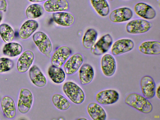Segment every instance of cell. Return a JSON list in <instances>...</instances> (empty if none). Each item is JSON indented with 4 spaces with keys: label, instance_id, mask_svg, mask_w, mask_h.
<instances>
[{
    "label": "cell",
    "instance_id": "cell-1",
    "mask_svg": "<svg viewBox=\"0 0 160 120\" xmlns=\"http://www.w3.org/2000/svg\"><path fill=\"white\" fill-rule=\"evenodd\" d=\"M125 103L128 105L143 113H148L152 110V106L147 98L137 93L128 95L125 99Z\"/></svg>",
    "mask_w": 160,
    "mask_h": 120
},
{
    "label": "cell",
    "instance_id": "cell-2",
    "mask_svg": "<svg viewBox=\"0 0 160 120\" xmlns=\"http://www.w3.org/2000/svg\"><path fill=\"white\" fill-rule=\"evenodd\" d=\"M63 91L69 98L73 103L79 104L84 101L85 95L82 89L72 82H65L63 86Z\"/></svg>",
    "mask_w": 160,
    "mask_h": 120
},
{
    "label": "cell",
    "instance_id": "cell-3",
    "mask_svg": "<svg viewBox=\"0 0 160 120\" xmlns=\"http://www.w3.org/2000/svg\"><path fill=\"white\" fill-rule=\"evenodd\" d=\"M32 39L40 52L48 57H50L52 45L47 35L42 32H37L33 35Z\"/></svg>",
    "mask_w": 160,
    "mask_h": 120
},
{
    "label": "cell",
    "instance_id": "cell-4",
    "mask_svg": "<svg viewBox=\"0 0 160 120\" xmlns=\"http://www.w3.org/2000/svg\"><path fill=\"white\" fill-rule=\"evenodd\" d=\"M152 24L148 21L142 19H134L129 22L126 29L128 33L137 34L144 33L151 28Z\"/></svg>",
    "mask_w": 160,
    "mask_h": 120
},
{
    "label": "cell",
    "instance_id": "cell-5",
    "mask_svg": "<svg viewBox=\"0 0 160 120\" xmlns=\"http://www.w3.org/2000/svg\"><path fill=\"white\" fill-rule=\"evenodd\" d=\"M112 42V38L110 34L104 35L91 48V52L96 55H101L109 50Z\"/></svg>",
    "mask_w": 160,
    "mask_h": 120
},
{
    "label": "cell",
    "instance_id": "cell-6",
    "mask_svg": "<svg viewBox=\"0 0 160 120\" xmlns=\"http://www.w3.org/2000/svg\"><path fill=\"white\" fill-rule=\"evenodd\" d=\"M32 100V95L31 91L26 88H22L18 103L19 111L22 113L27 112L31 107Z\"/></svg>",
    "mask_w": 160,
    "mask_h": 120
},
{
    "label": "cell",
    "instance_id": "cell-7",
    "mask_svg": "<svg viewBox=\"0 0 160 120\" xmlns=\"http://www.w3.org/2000/svg\"><path fill=\"white\" fill-rule=\"evenodd\" d=\"M119 94L113 89H107L98 92L96 96V99L99 103L108 105L114 103L118 99Z\"/></svg>",
    "mask_w": 160,
    "mask_h": 120
},
{
    "label": "cell",
    "instance_id": "cell-8",
    "mask_svg": "<svg viewBox=\"0 0 160 120\" xmlns=\"http://www.w3.org/2000/svg\"><path fill=\"white\" fill-rule=\"evenodd\" d=\"M132 16L133 12L131 9L122 7L112 11L109 16V18L112 22L119 23L128 21Z\"/></svg>",
    "mask_w": 160,
    "mask_h": 120
},
{
    "label": "cell",
    "instance_id": "cell-9",
    "mask_svg": "<svg viewBox=\"0 0 160 120\" xmlns=\"http://www.w3.org/2000/svg\"><path fill=\"white\" fill-rule=\"evenodd\" d=\"M140 86L143 96L147 98H153L155 94V84L150 76L146 75L143 77L140 81Z\"/></svg>",
    "mask_w": 160,
    "mask_h": 120
},
{
    "label": "cell",
    "instance_id": "cell-10",
    "mask_svg": "<svg viewBox=\"0 0 160 120\" xmlns=\"http://www.w3.org/2000/svg\"><path fill=\"white\" fill-rule=\"evenodd\" d=\"M134 47L133 42L129 39H122L113 44L111 51L113 55H118L132 50Z\"/></svg>",
    "mask_w": 160,
    "mask_h": 120
},
{
    "label": "cell",
    "instance_id": "cell-11",
    "mask_svg": "<svg viewBox=\"0 0 160 120\" xmlns=\"http://www.w3.org/2000/svg\"><path fill=\"white\" fill-rule=\"evenodd\" d=\"M71 53L70 48L64 46L58 48L53 53L51 58L52 65L61 67L64 63Z\"/></svg>",
    "mask_w": 160,
    "mask_h": 120
},
{
    "label": "cell",
    "instance_id": "cell-12",
    "mask_svg": "<svg viewBox=\"0 0 160 120\" xmlns=\"http://www.w3.org/2000/svg\"><path fill=\"white\" fill-rule=\"evenodd\" d=\"M83 61V57L81 54L76 53L73 55L64 64L65 72L68 75L74 74L80 67Z\"/></svg>",
    "mask_w": 160,
    "mask_h": 120
},
{
    "label": "cell",
    "instance_id": "cell-13",
    "mask_svg": "<svg viewBox=\"0 0 160 120\" xmlns=\"http://www.w3.org/2000/svg\"><path fill=\"white\" fill-rule=\"evenodd\" d=\"M134 9L136 13L139 16L146 19H152L155 18L156 12L149 5L144 2L137 3Z\"/></svg>",
    "mask_w": 160,
    "mask_h": 120
},
{
    "label": "cell",
    "instance_id": "cell-14",
    "mask_svg": "<svg viewBox=\"0 0 160 120\" xmlns=\"http://www.w3.org/2000/svg\"><path fill=\"white\" fill-rule=\"evenodd\" d=\"M34 59L33 52L30 50L23 52L18 59L17 68L20 72H26L32 64Z\"/></svg>",
    "mask_w": 160,
    "mask_h": 120
},
{
    "label": "cell",
    "instance_id": "cell-15",
    "mask_svg": "<svg viewBox=\"0 0 160 120\" xmlns=\"http://www.w3.org/2000/svg\"><path fill=\"white\" fill-rule=\"evenodd\" d=\"M101 68L103 74L106 76H112L115 72L116 64L114 57L109 54H106L102 57Z\"/></svg>",
    "mask_w": 160,
    "mask_h": 120
},
{
    "label": "cell",
    "instance_id": "cell-16",
    "mask_svg": "<svg viewBox=\"0 0 160 120\" xmlns=\"http://www.w3.org/2000/svg\"><path fill=\"white\" fill-rule=\"evenodd\" d=\"M68 7L66 0H48L44 4L45 10L49 12L65 11L68 9Z\"/></svg>",
    "mask_w": 160,
    "mask_h": 120
},
{
    "label": "cell",
    "instance_id": "cell-17",
    "mask_svg": "<svg viewBox=\"0 0 160 120\" xmlns=\"http://www.w3.org/2000/svg\"><path fill=\"white\" fill-rule=\"evenodd\" d=\"M29 75L31 81L35 85L42 87L46 84L47 80L45 77L36 65H34L30 68Z\"/></svg>",
    "mask_w": 160,
    "mask_h": 120
},
{
    "label": "cell",
    "instance_id": "cell-18",
    "mask_svg": "<svg viewBox=\"0 0 160 120\" xmlns=\"http://www.w3.org/2000/svg\"><path fill=\"white\" fill-rule=\"evenodd\" d=\"M139 51L146 55H158L160 53V43L156 41L142 42L138 48Z\"/></svg>",
    "mask_w": 160,
    "mask_h": 120
},
{
    "label": "cell",
    "instance_id": "cell-19",
    "mask_svg": "<svg viewBox=\"0 0 160 120\" xmlns=\"http://www.w3.org/2000/svg\"><path fill=\"white\" fill-rule=\"evenodd\" d=\"M38 27V24L36 21L28 20L22 25L19 32V35L21 38L27 39L36 30Z\"/></svg>",
    "mask_w": 160,
    "mask_h": 120
},
{
    "label": "cell",
    "instance_id": "cell-20",
    "mask_svg": "<svg viewBox=\"0 0 160 120\" xmlns=\"http://www.w3.org/2000/svg\"><path fill=\"white\" fill-rule=\"evenodd\" d=\"M53 21L58 24L65 27L72 25L74 21V18L71 14L63 12H58L52 14Z\"/></svg>",
    "mask_w": 160,
    "mask_h": 120
},
{
    "label": "cell",
    "instance_id": "cell-21",
    "mask_svg": "<svg viewBox=\"0 0 160 120\" xmlns=\"http://www.w3.org/2000/svg\"><path fill=\"white\" fill-rule=\"evenodd\" d=\"M1 106L3 113L6 118L12 119L15 117L16 113L15 104L11 97H4L1 101Z\"/></svg>",
    "mask_w": 160,
    "mask_h": 120
},
{
    "label": "cell",
    "instance_id": "cell-22",
    "mask_svg": "<svg viewBox=\"0 0 160 120\" xmlns=\"http://www.w3.org/2000/svg\"><path fill=\"white\" fill-rule=\"evenodd\" d=\"M87 111L90 117L94 120H105L106 114L103 108L95 102H91L88 105Z\"/></svg>",
    "mask_w": 160,
    "mask_h": 120
},
{
    "label": "cell",
    "instance_id": "cell-23",
    "mask_svg": "<svg viewBox=\"0 0 160 120\" xmlns=\"http://www.w3.org/2000/svg\"><path fill=\"white\" fill-rule=\"evenodd\" d=\"M94 72L92 67L88 64H83L79 71V78L81 84L85 85L92 80Z\"/></svg>",
    "mask_w": 160,
    "mask_h": 120
},
{
    "label": "cell",
    "instance_id": "cell-24",
    "mask_svg": "<svg viewBox=\"0 0 160 120\" xmlns=\"http://www.w3.org/2000/svg\"><path fill=\"white\" fill-rule=\"evenodd\" d=\"M48 73L50 78L55 83H61L65 80V74L60 67L51 65L48 68Z\"/></svg>",
    "mask_w": 160,
    "mask_h": 120
},
{
    "label": "cell",
    "instance_id": "cell-25",
    "mask_svg": "<svg viewBox=\"0 0 160 120\" xmlns=\"http://www.w3.org/2000/svg\"><path fill=\"white\" fill-rule=\"evenodd\" d=\"M21 45L16 42H8L4 46L2 52L3 54L8 57H15L19 55L22 52Z\"/></svg>",
    "mask_w": 160,
    "mask_h": 120
},
{
    "label": "cell",
    "instance_id": "cell-26",
    "mask_svg": "<svg viewBox=\"0 0 160 120\" xmlns=\"http://www.w3.org/2000/svg\"><path fill=\"white\" fill-rule=\"evenodd\" d=\"M90 1L92 6L100 15L105 17L108 14L110 8L106 0H90Z\"/></svg>",
    "mask_w": 160,
    "mask_h": 120
},
{
    "label": "cell",
    "instance_id": "cell-27",
    "mask_svg": "<svg viewBox=\"0 0 160 120\" xmlns=\"http://www.w3.org/2000/svg\"><path fill=\"white\" fill-rule=\"evenodd\" d=\"M98 36V33L94 29L90 28L85 32L82 39V44L86 48H91L94 44Z\"/></svg>",
    "mask_w": 160,
    "mask_h": 120
},
{
    "label": "cell",
    "instance_id": "cell-28",
    "mask_svg": "<svg viewBox=\"0 0 160 120\" xmlns=\"http://www.w3.org/2000/svg\"><path fill=\"white\" fill-rule=\"evenodd\" d=\"M52 101L55 107L60 110H66L71 106V104L68 99L59 94H54L52 98Z\"/></svg>",
    "mask_w": 160,
    "mask_h": 120
},
{
    "label": "cell",
    "instance_id": "cell-29",
    "mask_svg": "<svg viewBox=\"0 0 160 120\" xmlns=\"http://www.w3.org/2000/svg\"><path fill=\"white\" fill-rule=\"evenodd\" d=\"M0 35L6 42H10L14 39L15 34L12 28L8 25L3 23L0 25Z\"/></svg>",
    "mask_w": 160,
    "mask_h": 120
},
{
    "label": "cell",
    "instance_id": "cell-30",
    "mask_svg": "<svg viewBox=\"0 0 160 120\" xmlns=\"http://www.w3.org/2000/svg\"><path fill=\"white\" fill-rule=\"evenodd\" d=\"M43 12V9L42 6L38 4H32L29 6L26 11V14L28 18L34 19L41 16Z\"/></svg>",
    "mask_w": 160,
    "mask_h": 120
},
{
    "label": "cell",
    "instance_id": "cell-31",
    "mask_svg": "<svg viewBox=\"0 0 160 120\" xmlns=\"http://www.w3.org/2000/svg\"><path fill=\"white\" fill-rule=\"evenodd\" d=\"M13 66V62L10 59L4 58H0V73L10 70Z\"/></svg>",
    "mask_w": 160,
    "mask_h": 120
},
{
    "label": "cell",
    "instance_id": "cell-32",
    "mask_svg": "<svg viewBox=\"0 0 160 120\" xmlns=\"http://www.w3.org/2000/svg\"><path fill=\"white\" fill-rule=\"evenodd\" d=\"M7 3L6 0H0V10H3L6 9Z\"/></svg>",
    "mask_w": 160,
    "mask_h": 120
},
{
    "label": "cell",
    "instance_id": "cell-33",
    "mask_svg": "<svg viewBox=\"0 0 160 120\" xmlns=\"http://www.w3.org/2000/svg\"><path fill=\"white\" fill-rule=\"evenodd\" d=\"M156 95L158 98L160 99V86H159L157 88L156 90Z\"/></svg>",
    "mask_w": 160,
    "mask_h": 120
},
{
    "label": "cell",
    "instance_id": "cell-34",
    "mask_svg": "<svg viewBox=\"0 0 160 120\" xmlns=\"http://www.w3.org/2000/svg\"><path fill=\"white\" fill-rule=\"evenodd\" d=\"M29 1L32 2H42L46 0H28Z\"/></svg>",
    "mask_w": 160,
    "mask_h": 120
},
{
    "label": "cell",
    "instance_id": "cell-35",
    "mask_svg": "<svg viewBox=\"0 0 160 120\" xmlns=\"http://www.w3.org/2000/svg\"><path fill=\"white\" fill-rule=\"evenodd\" d=\"M2 18V13L1 11H0V23L1 21Z\"/></svg>",
    "mask_w": 160,
    "mask_h": 120
},
{
    "label": "cell",
    "instance_id": "cell-36",
    "mask_svg": "<svg viewBox=\"0 0 160 120\" xmlns=\"http://www.w3.org/2000/svg\"><path fill=\"white\" fill-rule=\"evenodd\" d=\"M78 119H80V120H86L87 119H86V118H79Z\"/></svg>",
    "mask_w": 160,
    "mask_h": 120
},
{
    "label": "cell",
    "instance_id": "cell-37",
    "mask_svg": "<svg viewBox=\"0 0 160 120\" xmlns=\"http://www.w3.org/2000/svg\"><path fill=\"white\" fill-rule=\"evenodd\" d=\"M110 0V1H112L113 0Z\"/></svg>",
    "mask_w": 160,
    "mask_h": 120
}]
</instances>
